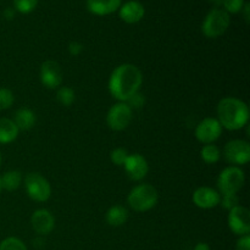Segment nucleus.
<instances>
[{
    "mask_svg": "<svg viewBox=\"0 0 250 250\" xmlns=\"http://www.w3.org/2000/svg\"><path fill=\"white\" fill-rule=\"evenodd\" d=\"M143 75L136 65L122 63L111 72L109 78V92L119 102L127 103L139 92Z\"/></svg>",
    "mask_w": 250,
    "mask_h": 250,
    "instance_id": "1",
    "label": "nucleus"
},
{
    "mask_svg": "<svg viewBox=\"0 0 250 250\" xmlns=\"http://www.w3.org/2000/svg\"><path fill=\"white\" fill-rule=\"evenodd\" d=\"M217 121L229 131H238L249 121V107L243 100L227 97L217 104Z\"/></svg>",
    "mask_w": 250,
    "mask_h": 250,
    "instance_id": "2",
    "label": "nucleus"
},
{
    "mask_svg": "<svg viewBox=\"0 0 250 250\" xmlns=\"http://www.w3.org/2000/svg\"><path fill=\"white\" fill-rule=\"evenodd\" d=\"M159 194L155 187L148 183L133 187L127 197L128 205L138 212H146L153 209L158 204Z\"/></svg>",
    "mask_w": 250,
    "mask_h": 250,
    "instance_id": "3",
    "label": "nucleus"
},
{
    "mask_svg": "<svg viewBox=\"0 0 250 250\" xmlns=\"http://www.w3.org/2000/svg\"><path fill=\"white\" fill-rule=\"evenodd\" d=\"M231 23V17L224 9L215 7L210 10L202 24V31L208 38H217L222 36Z\"/></svg>",
    "mask_w": 250,
    "mask_h": 250,
    "instance_id": "4",
    "label": "nucleus"
},
{
    "mask_svg": "<svg viewBox=\"0 0 250 250\" xmlns=\"http://www.w3.org/2000/svg\"><path fill=\"white\" fill-rule=\"evenodd\" d=\"M246 182L243 170L238 166H229L220 172L217 178V187L222 195L237 194Z\"/></svg>",
    "mask_w": 250,
    "mask_h": 250,
    "instance_id": "5",
    "label": "nucleus"
},
{
    "mask_svg": "<svg viewBox=\"0 0 250 250\" xmlns=\"http://www.w3.org/2000/svg\"><path fill=\"white\" fill-rule=\"evenodd\" d=\"M24 188H26L28 197L34 202H46L51 195L50 183L38 172H31L26 176Z\"/></svg>",
    "mask_w": 250,
    "mask_h": 250,
    "instance_id": "6",
    "label": "nucleus"
},
{
    "mask_svg": "<svg viewBox=\"0 0 250 250\" xmlns=\"http://www.w3.org/2000/svg\"><path fill=\"white\" fill-rule=\"evenodd\" d=\"M132 117H133V114H132V109L129 107V105L127 103L119 102L117 104L112 105L107 112V126L112 131H124L129 126Z\"/></svg>",
    "mask_w": 250,
    "mask_h": 250,
    "instance_id": "7",
    "label": "nucleus"
},
{
    "mask_svg": "<svg viewBox=\"0 0 250 250\" xmlns=\"http://www.w3.org/2000/svg\"><path fill=\"white\" fill-rule=\"evenodd\" d=\"M225 159L233 165H246L250 160V144L243 139H233L225 146Z\"/></svg>",
    "mask_w": 250,
    "mask_h": 250,
    "instance_id": "8",
    "label": "nucleus"
},
{
    "mask_svg": "<svg viewBox=\"0 0 250 250\" xmlns=\"http://www.w3.org/2000/svg\"><path fill=\"white\" fill-rule=\"evenodd\" d=\"M222 133V126L217 119L207 117L198 124L195 128V137L203 144H212L220 138Z\"/></svg>",
    "mask_w": 250,
    "mask_h": 250,
    "instance_id": "9",
    "label": "nucleus"
},
{
    "mask_svg": "<svg viewBox=\"0 0 250 250\" xmlns=\"http://www.w3.org/2000/svg\"><path fill=\"white\" fill-rule=\"evenodd\" d=\"M229 227L237 236H246L250 232V212L247 208L238 207L229 210Z\"/></svg>",
    "mask_w": 250,
    "mask_h": 250,
    "instance_id": "10",
    "label": "nucleus"
},
{
    "mask_svg": "<svg viewBox=\"0 0 250 250\" xmlns=\"http://www.w3.org/2000/svg\"><path fill=\"white\" fill-rule=\"evenodd\" d=\"M41 81L49 89L59 88L62 83V70L56 61L48 60L41 66Z\"/></svg>",
    "mask_w": 250,
    "mask_h": 250,
    "instance_id": "11",
    "label": "nucleus"
},
{
    "mask_svg": "<svg viewBox=\"0 0 250 250\" xmlns=\"http://www.w3.org/2000/svg\"><path fill=\"white\" fill-rule=\"evenodd\" d=\"M127 176L133 181H141L148 175L149 165L146 159L141 154H129L124 164Z\"/></svg>",
    "mask_w": 250,
    "mask_h": 250,
    "instance_id": "12",
    "label": "nucleus"
},
{
    "mask_svg": "<svg viewBox=\"0 0 250 250\" xmlns=\"http://www.w3.org/2000/svg\"><path fill=\"white\" fill-rule=\"evenodd\" d=\"M32 229L36 233L41 236H46L51 233L55 227V219L49 210L39 209L33 212L31 217Z\"/></svg>",
    "mask_w": 250,
    "mask_h": 250,
    "instance_id": "13",
    "label": "nucleus"
},
{
    "mask_svg": "<svg viewBox=\"0 0 250 250\" xmlns=\"http://www.w3.org/2000/svg\"><path fill=\"white\" fill-rule=\"evenodd\" d=\"M220 200L221 195L214 188L199 187L193 193V203L200 209H212L220 204Z\"/></svg>",
    "mask_w": 250,
    "mask_h": 250,
    "instance_id": "14",
    "label": "nucleus"
},
{
    "mask_svg": "<svg viewBox=\"0 0 250 250\" xmlns=\"http://www.w3.org/2000/svg\"><path fill=\"white\" fill-rule=\"evenodd\" d=\"M144 15H146V9L137 0H131L120 6V17L126 23H137L143 19Z\"/></svg>",
    "mask_w": 250,
    "mask_h": 250,
    "instance_id": "15",
    "label": "nucleus"
},
{
    "mask_svg": "<svg viewBox=\"0 0 250 250\" xmlns=\"http://www.w3.org/2000/svg\"><path fill=\"white\" fill-rule=\"evenodd\" d=\"M120 6H121V0H87L88 10L98 16L112 14Z\"/></svg>",
    "mask_w": 250,
    "mask_h": 250,
    "instance_id": "16",
    "label": "nucleus"
},
{
    "mask_svg": "<svg viewBox=\"0 0 250 250\" xmlns=\"http://www.w3.org/2000/svg\"><path fill=\"white\" fill-rule=\"evenodd\" d=\"M20 129L11 119L1 117L0 119V144L12 143L19 136Z\"/></svg>",
    "mask_w": 250,
    "mask_h": 250,
    "instance_id": "17",
    "label": "nucleus"
},
{
    "mask_svg": "<svg viewBox=\"0 0 250 250\" xmlns=\"http://www.w3.org/2000/svg\"><path fill=\"white\" fill-rule=\"evenodd\" d=\"M12 121L15 122L20 131H28L36 124V115L31 109L22 107L15 112V117Z\"/></svg>",
    "mask_w": 250,
    "mask_h": 250,
    "instance_id": "18",
    "label": "nucleus"
},
{
    "mask_svg": "<svg viewBox=\"0 0 250 250\" xmlns=\"http://www.w3.org/2000/svg\"><path fill=\"white\" fill-rule=\"evenodd\" d=\"M105 220L110 226L119 227L122 226L128 220V210L121 205H114L107 210L106 215H105Z\"/></svg>",
    "mask_w": 250,
    "mask_h": 250,
    "instance_id": "19",
    "label": "nucleus"
},
{
    "mask_svg": "<svg viewBox=\"0 0 250 250\" xmlns=\"http://www.w3.org/2000/svg\"><path fill=\"white\" fill-rule=\"evenodd\" d=\"M2 181V188L9 192H12V190H16L17 188L21 186L22 183V175L20 171L12 170L7 171L4 175L1 176Z\"/></svg>",
    "mask_w": 250,
    "mask_h": 250,
    "instance_id": "20",
    "label": "nucleus"
},
{
    "mask_svg": "<svg viewBox=\"0 0 250 250\" xmlns=\"http://www.w3.org/2000/svg\"><path fill=\"white\" fill-rule=\"evenodd\" d=\"M200 156H202L203 161L207 164H216L221 158V151H220L219 146L215 144H204V146L200 150Z\"/></svg>",
    "mask_w": 250,
    "mask_h": 250,
    "instance_id": "21",
    "label": "nucleus"
},
{
    "mask_svg": "<svg viewBox=\"0 0 250 250\" xmlns=\"http://www.w3.org/2000/svg\"><path fill=\"white\" fill-rule=\"evenodd\" d=\"M56 99L63 106H71L75 102V92L70 87H61L56 93Z\"/></svg>",
    "mask_w": 250,
    "mask_h": 250,
    "instance_id": "22",
    "label": "nucleus"
},
{
    "mask_svg": "<svg viewBox=\"0 0 250 250\" xmlns=\"http://www.w3.org/2000/svg\"><path fill=\"white\" fill-rule=\"evenodd\" d=\"M0 250H27V247L21 239L16 237H7L0 243Z\"/></svg>",
    "mask_w": 250,
    "mask_h": 250,
    "instance_id": "23",
    "label": "nucleus"
},
{
    "mask_svg": "<svg viewBox=\"0 0 250 250\" xmlns=\"http://www.w3.org/2000/svg\"><path fill=\"white\" fill-rule=\"evenodd\" d=\"M38 5V0H14V7L21 14H29Z\"/></svg>",
    "mask_w": 250,
    "mask_h": 250,
    "instance_id": "24",
    "label": "nucleus"
},
{
    "mask_svg": "<svg viewBox=\"0 0 250 250\" xmlns=\"http://www.w3.org/2000/svg\"><path fill=\"white\" fill-rule=\"evenodd\" d=\"M15 102L14 93L7 88H0V111L12 106Z\"/></svg>",
    "mask_w": 250,
    "mask_h": 250,
    "instance_id": "25",
    "label": "nucleus"
},
{
    "mask_svg": "<svg viewBox=\"0 0 250 250\" xmlns=\"http://www.w3.org/2000/svg\"><path fill=\"white\" fill-rule=\"evenodd\" d=\"M246 1L244 0H224L222 6L227 14H238L242 11Z\"/></svg>",
    "mask_w": 250,
    "mask_h": 250,
    "instance_id": "26",
    "label": "nucleus"
},
{
    "mask_svg": "<svg viewBox=\"0 0 250 250\" xmlns=\"http://www.w3.org/2000/svg\"><path fill=\"white\" fill-rule=\"evenodd\" d=\"M128 151L124 148H116L111 151L110 154V159H111L112 163L117 166H124L125 161L128 158Z\"/></svg>",
    "mask_w": 250,
    "mask_h": 250,
    "instance_id": "27",
    "label": "nucleus"
},
{
    "mask_svg": "<svg viewBox=\"0 0 250 250\" xmlns=\"http://www.w3.org/2000/svg\"><path fill=\"white\" fill-rule=\"evenodd\" d=\"M238 197H237V194H225L221 197V200H220V203H221L222 207L225 208V209H227L229 211L231 209H233V208L238 207Z\"/></svg>",
    "mask_w": 250,
    "mask_h": 250,
    "instance_id": "28",
    "label": "nucleus"
},
{
    "mask_svg": "<svg viewBox=\"0 0 250 250\" xmlns=\"http://www.w3.org/2000/svg\"><path fill=\"white\" fill-rule=\"evenodd\" d=\"M236 249L237 250H250V236L249 234L242 236L241 238L237 241Z\"/></svg>",
    "mask_w": 250,
    "mask_h": 250,
    "instance_id": "29",
    "label": "nucleus"
},
{
    "mask_svg": "<svg viewBox=\"0 0 250 250\" xmlns=\"http://www.w3.org/2000/svg\"><path fill=\"white\" fill-rule=\"evenodd\" d=\"M127 104L129 105V107H141V106H143V104H144V98H143V95H141L139 94V93H137V94H134L133 97L131 98V99L128 100V102H127Z\"/></svg>",
    "mask_w": 250,
    "mask_h": 250,
    "instance_id": "30",
    "label": "nucleus"
},
{
    "mask_svg": "<svg viewBox=\"0 0 250 250\" xmlns=\"http://www.w3.org/2000/svg\"><path fill=\"white\" fill-rule=\"evenodd\" d=\"M83 50V45L78 42H71L70 45H68V51H70L71 55L73 56H77L82 53Z\"/></svg>",
    "mask_w": 250,
    "mask_h": 250,
    "instance_id": "31",
    "label": "nucleus"
},
{
    "mask_svg": "<svg viewBox=\"0 0 250 250\" xmlns=\"http://www.w3.org/2000/svg\"><path fill=\"white\" fill-rule=\"evenodd\" d=\"M242 11L244 12V19H246V21H247V23H248L249 22V11H250V5H249V2H246V4H244V6H243V9H242Z\"/></svg>",
    "mask_w": 250,
    "mask_h": 250,
    "instance_id": "32",
    "label": "nucleus"
},
{
    "mask_svg": "<svg viewBox=\"0 0 250 250\" xmlns=\"http://www.w3.org/2000/svg\"><path fill=\"white\" fill-rule=\"evenodd\" d=\"M14 15H15V10L11 9V7H9V9H6L4 11V16L6 17L7 20H11L14 19Z\"/></svg>",
    "mask_w": 250,
    "mask_h": 250,
    "instance_id": "33",
    "label": "nucleus"
},
{
    "mask_svg": "<svg viewBox=\"0 0 250 250\" xmlns=\"http://www.w3.org/2000/svg\"><path fill=\"white\" fill-rule=\"evenodd\" d=\"M194 250H210V247L209 244L207 243H198L197 246H195Z\"/></svg>",
    "mask_w": 250,
    "mask_h": 250,
    "instance_id": "34",
    "label": "nucleus"
},
{
    "mask_svg": "<svg viewBox=\"0 0 250 250\" xmlns=\"http://www.w3.org/2000/svg\"><path fill=\"white\" fill-rule=\"evenodd\" d=\"M212 2H214L216 6H220V5H222V2H224V0H211Z\"/></svg>",
    "mask_w": 250,
    "mask_h": 250,
    "instance_id": "35",
    "label": "nucleus"
},
{
    "mask_svg": "<svg viewBox=\"0 0 250 250\" xmlns=\"http://www.w3.org/2000/svg\"><path fill=\"white\" fill-rule=\"evenodd\" d=\"M2 189H4V188H2V181H1V176H0V192H1Z\"/></svg>",
    "mask_w": 250,
    "mask_h": 250,
    "instance_id": "36",
    "label": "nucleus"
},
{
    "mask_svg": "<svg viewBox=\"0 0 250 250\" xmlns=\"http://www.w3.org/2000/svg\"><path fill=\"white\" fill-rule=\"evenodd\" d=\"M0 164H1V154H0Z\"/></svg>",
    "mask_w": 250,
    "mask_h": 250,
    "instance_id": "37",
    "label": "nucleus"
}]
</instances>
